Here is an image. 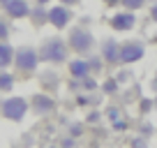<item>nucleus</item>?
<instances>
[{
  "label": "nucleus",
  "instance_id": "nucleus-16",
  "mask_svg": "<svg viewBox=\"0 0 157 148\" xmlns=\"http://www.w3.org/2000/svg\"><path fill=\"white\" fill-rule=\"evenodd\" d=\"M118 88H120V84L116 81V76H106V79L99 84V90H102V95H116Z\"/></svg>",
  "mask_w": 157,
  "mask_h": 148
},
{
  "label": "nucleus",
  "instance_id": "nucleus-3",
  "mask_svg": "<svg viewBox=\"0 0 157 148\" xmlns=\"http://www.w3.org/2000/svg\"><path fill=\"white\" fill-rule=\"evenodd\" d=\"M67 46L72 53L76 56H88L95 49V35L90 33L86 25H76V28H69L67 33Z\"/></svg>",
  "mask_w": 157,
  "mask_h": 148
},
{
  "label": "nucleus",
  "instance_id": "nucleus-10",
  "mask_svg": "<svg viewBox=\"0 0 157 148\" xmlns=\"http://www.w3.org/2000/svg\"><path fill=\"white\" fill-rule=\"evenodd\" d=\"M99 56L104 58L106 65H120V42L113 40V37H106L99 44Z\"/></svg>",
  "mask_w": 157,
  "mask_h": 148
},
{
  "label": "nucleus",
  "instance_id": "nucleus-2",
  "mask_svg": "<svg viewBox=\"0 0 157 148\" xmlns=\"http://www.w3.org/2000/svg\"><path fill=\"white\" fill-rule=\"evenodd\" d=\"M30 114V102L21 95H10L0 99V116L12 123H23V118Z\"/></svg>",
  "mask_w": 157,
  "mask_h": 148
},
{
  "label": "nucleus",
  "instance_id": "nucleus-5",
  "mask_svg": "<svg viewBox=\"0 0 157 148\" xmlns=\"http://www.w3.org/2000/svg\"><path fill=\"white\" fill-rule=\"evenodd\" d=\"M28 102H30V111H33V114H37V116H49V114H53L56 109H58L56 97H53L51 93H44V90L35 93Z\"/></svg>",
  "mask_w": 157,
  "mask_h": 148
},
{
  "label": "nucleus",
  "instance_id": "nucleus-25",
  "mask_svg": "<svg viewBox=\"0 0 157 148\" xmlns=\"http://www.w3.org/2000/svg\"><path fill=\"white\" fill-rule=\"evenodd\" d=\"M150 109H152V97H141L139 99V111H141L143 116L150 114Z\"/></svg>",
  "mask_w": 157,
  "mask_h": 148
},
{
  "label": "nucleus",
  "instance_id": "nucleus-9",
  "mask_svg": "<svg viewBox=\"0 0 157 148\" xmlns=\"http://www.w3.org/2000/svg\"><path fill=\"white\" fill-rule=\"evenodd\" d=\"M136 14L129 10H123V12H116V14L109 19V25H111L116 33H129V30L136 28Z\"/></svg>",
  "mask_w": 157,
  "mask_h": 148
},
{
  "label": "nucleus",
  "instance_id": "nucleus-13",
  "mask_svg": "<svg viewBox=\"0 0 157 148\" xmlns=\"http://www.w3.org/2000/svg\"><path fill=\"white\" fill-rule=\"evenodd\" d=\"M30 21H33L35 28H42V25L49 23V10H46V5H33V10H30Z\"/></svg>",
  "mask_w": 157,
  "mask_h": 148
},
{
  "label": "nucleus",
  "instance_id": "nucleus-18",
  "mask_svg": "<svg viewBox=\"0 0 157 148\" xmlns=\"http://www.w3.org/2000/svg\"><path fill=\"white\" fill-rule=\"evenodd\" d=\"M67 132H69V137H72V139H81L86 134V123H83V120H81V123L74 120V123L67 125Z\"/></svg>",
  "mask_w": 157,
  "mask_h": 148
},
{
  "label": "nucleus",
  "instance_id": "nucleus-33",
  "mask_svg": "<svg viewBox=\"0 0 157 148\" xmlns=\"http://www.w3.org/2000/svg\"><path fill=\"white\" fill-rule=\"evenodd\" d=\"M35 2H37V5H49L51 0H35Z\"/></svg>",
  "mask_w": 157,
  "mask_h": 148
},
{
  "label": "nucleus",
  "instance_id": "nucleus-7",
  "mask_svg": "<svg viewBox=\"0 0 157 148\" xmlns=\"http://www.w3.org/2000/svg\"><path fill=\"white\" fill-rule=\"evenodd\" d=\"M0 7H2L7 19H14V21L28 19L30 10H33V5H30L28 0H0Z\"/></svg>",
  "mask_w": 157,
  "mask_h": 148
},
{
  "label": "nucleus",
  "instance_id": "nucleus-23",
  "mask_svg": "<svg viewBox=\"0 0 157 148\" xmlns=\"http://www.w3.org/2000/svg\"><path fill=\"white\" fill-rule=\"evenodd\" d=\"M104 116H106V118H109V120L113 123V120L123 118V109H120V107H109L106 111H104Z\"/></svg>",
  "mask_w": 157,
  "mask_h": 148
},
{
  "label": "nucleus",
  "instance_id": "nucleus-29",
  "mask_svg": "<svg viewBox=\"0 0 157 148\" xmlns=\"http://www.w3.org/2000/svg\"><path fill=\"white\" fill-rule=\"evenodd\" d=\"M150 21L157 23V2H152V7H150Z\"/></svg>",
  "mask_w": 157,
  "mask_h": 148
},
{
  "label": "nucleus",
  "instance_id": "nucleus-27",
  "mask_svg": "<svg viewBox=\"0 0 157 148\" xmlns=\"http://www.w3.org/2000/svg\"><path fill=\"white\" fill-rule=\"evenodd\" d=\"M111 127L116 130V132H125V130H127V120L118 118V120H113V123H111Z\"/></svg>",
  "mask_w": 157,
  "mask_h": 148
},
{
  "label": "nucleus",
  "instance_id": "nucleus-15",
  "mask_svg": "<svg viewBox=\"0 0 157 148\" xmlns=\"http://www.w3.org/2000/svg\"><path fill=\"white\" fill-rule=\"evenodd\" d=\"M14 84H16V76L7 69H0V93H12L14 90Z\"/></svg>",
  "mask_w": 157,
  "mask_h": 148
},
{
  "label": "nucleus",
  "instance_id": "nucleus-28",
  "mask_svg": "<svg viewBox=\"0 0 157 148\" xmlns=\"http://www.w3.org/2000/svg\"><path fill=\"white\" fill-rule=\"evenodd\" d=\"M139 132H141V137H146V139H148V137H150L152 132H155V127H152L150 123H143L141 127H139Z\"/></svg>",
  "mask_w": 157,
  "mask_h": 148
},
{
  "label": "nucleus",
  "instance_id": "nucleus-32",
  "mask_svg": "<svg viewBox=\"0 0 157 148\" xmlns=\"http://www.w3.org/2000/svg\"><path fill=\"white\" fill-rule=\"evenodd\" d=\"M150 88H152V90H157V69H155V76L150 79Z\"/></svg>",
  "mask_w": 157,
  "mask_h": 148
},
{
  "label": "nucleus",
  "instance_id": "nucleus-26",
  "mask_svg": "<svg viewBox=\"0 0 157 148\" xmlns=\"http://www.w3.org/2000/svg\"><path fill=\"white\" fill-rule=\"evenodd\" d=\"M132 148H148V139L141 137V134H139V137H134V139H132Z\"/></svg>",
  "mask_w": 157,
  "mask_h": 148
},
{
  "label": "nucleus",
  "instance_id": "nucleus-22",
  "mask_svg": "<svg viewBox=\"0 0 157 148\" xmlns=\"http://www.w3.org/2000/svg\"><path fill=\"white\" fill-rule=\"evenodd\" d=\"M132 69H129V65H125V69H120V72H116V81L118 84H129L132 81Z\"/></svg>",
  "mask_w": 157,
  "mask_h": 148
},
{
  "label": "nucleus",
  "instance_id": "nucleus-4",
  "mask_svg": "<svg viewBox=\"0 0 157 148\" xmlns=\"http://www.w3.org/2000/svg\"><path fill=\"white\" fill-rule=\"evenodd\" d=\"M37 67H39V53L35 46L25 44V46H19L14 51V69L19 74H23V79L30 76V74H35Z\"/></svg>",
  "mask_w": 157,
  "mask_h": 148
},
{
  "label": "nucleus",
  "instance_id": "nucleus-35",
  "mask_svg": "<svg viewBox=\"0 0 157 148\" xmlns=\"http://www.w3.org/2000/svg\"><path fill=\"white\" fill-rule=\"evenodd\" d=\"M14 148H19V146H14Z\"/></svg>",
  "mask_w": 157,
  "mask_h": 148
},
{
  "label": "nucleus",
  "instance_id": "nucleus-12",
  "mask_svg": "<svg viewBox=\"0 0 157 148\" xmlns=\"http://www.w3.org/2000/svg\"><path fill=\"white\" fill-rule=\"evenodd\" d=\"M37 79H39V86H42V90H44V93H56V90L60 88V74L53 72V69L42 72Z\"/></svg>",
  "mask_w": 157,
  "mask_h": 148
},
{
  "label": "nucleus",
  "instance_id": "nucleus-6",
  "mask_svg": "<svg viewBox=\"0 0 157 148\" xmlns=\"http://www.w3.org/2000/svg\"><path fill=\"white\" fill-rule=\"evenodd\" d=\"M146 56V44L141 40H127L120 44V65H134Z\"/></svg>",
  "mask_w": 157,
  "mask_h": 148
},
{
  "label": "nucleus",
  "instance_id": "nucleus-30",
  "mask_svg": "<svg viewBox=\"0 0 157 148\" xmlns=\"http://www.w3.org/2000/svg\"><path fill=\"white\" fill-rule=\"evenodd\" d=\"M60 5H65V7H74V5H78L81 0H58Z\"/></svg>",
  "mask_w": 157,
  "mask_h": 148
},
{
  "label": "nucleus",
  "instance_id": "nucleus-17",
  "mask_svg": "<svg viewBox=\"0 0 157 148\" xmlns=\"http://www.w3.org/2000/svg\"><path fill=\"white\" fill-rule=\"evenodd\" d=\"M86 60H88V65H90V72H93V76H95V74H102L104 65H106L102 56H95V53H93V56H88Z\"/></svg>",
  "mask_w": 157,
  "mask_h": 148
},
{
  "label": "nucleus",
  "instance_id": "nucleus-14",
  "mask_svg": "<svg viewBox=\"0 0 157 148\" xmlns=\"http://www.w3.org/2000/svg\"><path fill=\"white\" fill-rule=\"evenodd\" d=\"M14 46L10 42H0V69H7L14 65Z\"/></svg>",
  "mask_w": 157,
  "mask_h": 148
},
{
  "label": "nucleus",
  "instance_id": "nucleus-24",
  "mask_svg": "<svg viewBox=\"0 0 157 148\" xmlns=\"http://www.w3.org/2000/svg\"><path fill=\"white\" fill-rule=\"evenodd\" d=\"M10 40V21H5V16H0V42Z\"/></svg>",
  "mask_w": 157,
  "mask_h": 148
},
{
  "label": "nucleus",
  "instance_id": "nucleus-1",
  "mask_svg": "<svg viewBox=\"0 0 157 148\" xmlns=\"http://www.w3.org/2000/svg\"><path fill=\"white\" fill-rule=\"evenodd\" d=\"M39 53V63H49V65H65L69 60V46L67 40L58 37V35H51L46 37L37 49Z\"/></svg>",
  "mask_w": 157,
  "mask_h": 148
},
{
  "label": "nucleus",
  "instance_id": "nucleus-21",
  "mask_svg": "<svg viewBox=\"0 0 157 148\" xmlns=\"http://www.w3.org/2000/svg\"><path fill=\"white\" fill-rule=\"evenodd\" d=\"M102 116H104V114L99 111L97 107H95V109H90V111H88V116H86V120H83V123H86V125H99Z\"/></svg>",
  "mask_w": 157,
  "mask_h": 148
},
{
  "label": "nucleus",
  "instance_id": "nucleus-8",
  "mask_svg": "<svg viewBox=\"0 0 157 148\" xmlns=\"http://www.w3.org/2000/svg\"><path fill=\"white\" fill-rule=\"evenodd\" d=\"M74 14H72V7H65V5H53L49 7V25H53L56 30H65L69 28V23H72Z\"/></svg>",
  "mask_w": 157,
  "mask_h": 148
},
{
  "label": "nucleus",
  "instance_id": "nucleus-34",
  "mask_svg": "<svg viewBox=\"0 0 157 148\" xmlns=\"http://www.w3.org/2000/svg\"><path fill=\"white\" fill-rule=\"evenodd\" d=\"M49 148H58V146H49Z\"/></svg>",
  "mask_w": 157,
  "mask_h": 148
},
{
  "label": "nucleus",
  "instance_id": "nucleus-11",
  "mask_svg": "<svg viewBox=\"0 0 157 148\" xmlns=\"http://www.w3.org/2000/svg\"><path fill=\"white\" fill-rule=\"evenodd\" d=\"M67 69H69V76L72 79H86V76H93V72H90V65L86 58H72L67 60Z\"/></svg>",
  "mask_w": 157,
  "mask_h": 148
},
{
  "label": "nucleus",
  "instance_id": "nucleus-19",
  "mask_svg": "<svg viewBox=\"0 0 157 148\" xmlns=\"http://www.w3.org/2000/svg\"><path fill=\"white\" fill-rule=\"evenodd\" d=\"M93 90H99V84L95 76H86L81 79V93H93Z\"/></svg>",
  "mask_w": 157,
  "mask_h": 148
},
{
  "label": "nucleus",
  "instance_id": "nucleus-31",
  "mask_svg": "<svg viewBox=\"0 0 157 148\" xmlns=\"http://www.w3.org/2000/svg\"><path fill=\"white\" fill-rule=\"evenodd\" d=\"M102 2L106 7H118V5H120V0H102Z\"/></svg>",
  "mask_w": 157,
  "mask_h": 148
},
{
  "label": "nucleus",
  "instance_id": "nucleus-20",
  "mask_svg": "<svg viewBox=\"0 0 157 148\" xmlns=\"http://www.w3.org/2000/svg\"><path fill=\"white\" fill-rule=\"evenodd\" d=\"M148 0H120V5H123V10H129V12H136L141 10V7H146Z\"/></svg>",
  "mask_w": 157,
  "mask_h": 148
}]
</instances>
